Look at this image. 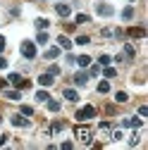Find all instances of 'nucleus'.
<instances>
[{
    "label": "nucleus",
    "instance_id": "12",
    "mask_svg": "<svg viewBox=\"0 0 148 150\" xmlns=\"http://www.w3.org/2000/svg\"><path fill=\"white\" fill-rule=\"evenodd\" d=\"M86 81H88V74L86 71H77V74H74V83H77V86H86Z\"/></svg>",
    "mask_w": 148,
    "mask_h": 150
},
{
    "label": "nucleus",
    "instance_id": "39",
    "mask_svg": "<svg viewBox=\"0 0 148 150\" xmlns=\"http://www.w3.org/2000/svg\"><path fill=\"white\" fill-rule=\"evenodd\" d=\"M7 88V79H0V91H5Z\"/></svg>",
    "mask_w": 148,
    "mask_h": 150
},
{
    "label": "nucleus",
    "instance_id": "8",
    "mask_svg": "<svg viewBox=\"0 0 148 150\" xmlns=\"http://www.w3.org/2000/svg\"><path fill=\"white\" fill-rule=\"evenodd\" d=\"M55 12H58L60 17H69V14H72V7H69L67 3H58V5H55Z\"/></svg>",
    "mask_w": 148,
    "mask_h": 150
},
{
    "label": "nucleus",
    "instance_id": "30",
    "mask_svg": "<svg viewBox=\"0 0 148 150\" xmlns=\"http://www.w3.org/2000/svg\"><path fill=\"white\" fill-rule=\"evenodd\" d=\"M48 74H53V76H58V74H60V67H58V64H53V67L48 69Z\"/></svg>",
    "mask_w": 148,
    "mask_h": 150
},
{
    "label": "nucleus",
    "instance_id": "9",
    "mask_svg": "<svg viewBox=\"0 0 148 150\" xmlns=\"http://www.w3.org/2000/svg\"><path fill=\"white\" fill-rule=\"evenodd\" d=\"M122 124L129 126V129H139V126L143 124V119H141V117H132V119H122Z\"/></svg>",
    "mask_w": 148,
    "mask_h": 150
},
{
    "label": "nucleus",
    "instance_id": "21",
    "mask_svg": "<svg viewBox=\"0 0 148 150\" xmlns=\"http://www.w3.org/2000/svg\"><path fill=\"white\" fill-rule=\"evenodd\" d=\"M103 74H105V76H107V79H115V76H117V69H112V67H110V64H107Z\"/></svg>",
    "mask_w": 148,
    "mask_h": 150
},
{
    "label": "nucleus",
    "instance_id": "1",
    "mask_svg": "<svg viewBox=\"0 0 148 150\" xmlns=\"http://www.w3.org/2000/svg\"><path fill=\"white\" fill-rule=\"evenodd\" d=\"M74 136H77L84 145H91V141H93V134H91V129H88V126H84V124L74 126Z\"/></svg>",
    "mask_w": 148,
    "mask_h": 150
},
{
    "label": "nucleus",
    "instance_id": "42",
    "mask_svg": "<svg viewBox=\"0 0 148 150\" xmlns=\"http://www.w3.org/2000/svg\"><path fill=\"white\" fill-rule=\"evenodd\" d=\"M0 119H3V117H0Z\"/></svg>",
    "mask_w": 148,
    "mask_h": 150
},
{
    "label": "nucleus",
    "instance_id": "19",
    "mask_svg": "<svg viewBox=\"0 0 148 150\" xmlns=\"http://www.w3.org/2000/svg\"><path fill=\"white\" fill-rule=\"evenodd\" d=\"M62 126H65L62 122H53V124H50V134H60V131H62Z\"/></svg>",
    "mask_w": 148,
    "mask_h": 150
},
{
    "label": "nucleus",
    "instance_id": "37",
    "mask_svg": "<svg viewBox=\"0 0 148 150\" xmlns=\"http://www.w3.org/2000/svg\"><path fill=\"white\" fill-rule=\"evenodd\" d=\"M60 148H62V150H72V141H65Z\"/></svg>",
    "mask_w": 148,
    "mask_h": 150
},
{
    "label": "nucleus",
    "instance_id": "15",
    "mask_svg": "<svg viewBox=\"0 0 148 150\" xmlns=\"http://www.w3.org/2000/svg\"><path fill=\"white\" fill-rule=\"evenodd\" d=\"M58 45H60L62 50H69V48H72V41L67 38V36H60V38H58Z\"/></svg>",
    "mask_w": 148,
    "mask_h": 150
},
{
    "label": "nucleus",
    "instance_id": "36",
    "mask_svg": "<svg viewBox=\"0 0 148 150\" xmlns=\"http://www.w3.org/2000/svg\"><path fill=\"white\" fill-rule=\"evenodd\" d=\"M112 138H115V141H122V138H124V134H122V131H115Z\"/></svg>",
    "mask_w": 148,
    "mask_h": 150
},
{
    "label": "nucleus",
    "instance_id": "32",
    "mask_svg": "<svg viewBox=\"0 0 148 150\" xmlns=\"http://www.w3.org/2000/svg\"><path fill=\"white\" fill-rule=\"evenodd\" d=\"M139 115H141V117H148V107H146V105L139 107Z\"/></svg>",
    "mask_w": 148,
    "mask_h": 150
},
{
    "label": "nucleus",
    "instance_id": "3",
    "mask_svg": "<svg viewBox=\"0 0 148 150\" xmlns=\"http://www.w3.org/2000/svg\"><path fill=\"white\" fill-rule=\"evenodd\" d=\"M93 117H96V107L93 105H86V107H81L77 112V119L79 122H88V119H93Z\"/></svg>",
    "mask_w": 148,
    "mask_h": 150
},
{
    "label": "nucleus",
    "instance_id": "13",
    "mask_svg": "<svg viewBox=\"0 0 148 150\" xmlns=\"http://www.w3.org/2000/svg\"><path fill=\"white\" fill-rule=\"evenodd\" d=\"M74 62H77L79 67H84V69H86V67H91V57H88V55H79V57L74 60Z\"/></svg>",
    "mask_w": 148,
    "mask_h": 150
},
{
    "label": "nucleus",
    "instance_id": "5",
    "mask_svg": "<svg viewBox=\"0 0 148 150\" xmlns=\"http://www.w3.org/2000/svg\"><path fill=\"white\" fill-rule=\"evenodd\" d=\"M10 122H12V126H19V129H29V117H24V115H12L10 117Z\"/></svg>",
    "mask_w": 148,
    "mask_h": 150
},
{
    "label": "nucleus",
    "instance_id": "2",
    "mask_svg": "<svg viewBox=\"0 0 148 150\" xmlns=\"http://www.w3.org/2000/svg\"><path fill=\"white\" fill-rule=\"evenodd\" d=\"M7 83L17 86L19 91H24V88H29V86H31V81H29V79H24V76H19V74H17V71H12L10 76H7Z\"/></svg>",
    "mask_w": 148,
    "mask_h": 150
},
{
    "label": "nucleus",
    "instance_id": "7",
    "mask_svg": "<svg viewBox=\"0 0 148 150\" xmlns=\"http://www.w3.org/2000/svg\"><path fill=\"white\" fill-rule=\"evenodd\" d=\"M127 36H129V38H143V36H146V29L132 26V29H127Z\"/></svg>",
    "mask_w": 148,
    "mask_h": 150
},
{
    "label": "nucleus",
    "instance_id": "17",
    "mask_svg": "<svg viewBox=\"0 0 148 150\" xmlns=\"http://www.w3.org/2000/svg\"><path fill=\"white\" fill-rule=\"evenodd\" d=\"M48 24H50V22H48V19H43V17H38V19H36V29H38V31H46V29H48Z\"/></svg>",
    "mask_w": 148,
    "mask_h": 150
},
{
    "label": "nucleus",
    "instance_id": "29",
    "mask_svg": "<svg viewBox=\"0 0 148 150\" xmlns=\"http://www.w3.org/2000/svg\"><path fill=\"white\" fill-rule=\"evenodd\" d=\"M77 43H79V45H86V43H91V38H88V36H79Z\"/></svg>",
    "mask_w": 148,
    "mask_h": 150
},
{
    "label": "nucleus",
    "instance_id": "4",
    "mask_svg": "<svg viewBox=\"0 0 148 150\" xmlns=\"http://www.w3.org/2000/svg\"><path fill=\"white\" fill-rule=\"evenodd\" d=\"M19 50H22V55H24L26 60H33V57H36V45H33L31 41H24Z\"/></svg>",
    "mask_w": 148,
    "mask_h": 150
},
{
    "label": "nucleus",
    "instance_id": "16",
    "mask_svg": "<svg viewBox=\"0 0 148 150\" xmlns=\"http://www.w3.org/2000/svg\"><path fill=\"white\" fill-rule=\"evenodd\" d=\"M58 55H60V48H55V45H53V48L46 50V60H55Z\"/></svg>",
    "mask_w": 148,
    "mask_h": 150
},
{
    "label": "nucleus",
    "instance_id": "27",
    "mask_svg": "<svg viewBox=\"0 0 148 150\" xmlns=\"http://www.w3.org/2000/svg\"><path fill=\"white\" fill-rule=\"evenodd\" d=\"M115 100H117V103H127V100H129V96H127L124 91H120L117 96H115Z\"/></svg>",
    "mask_w": 148,
    "mask_h": 150
},
{
    "label": "nucleus",
    "instance_id": "20",
    "mask_svg": "<svg viewBox=\"0 0 148 150\" xmlns=\"http://www.w3.org/2000/svg\"><path fill=\"white\" fill-rule=\"evenodd\" d=\"M36 43L46 45V43H48V33H46V31H38V36H36Z\"/></svg>",
    "mask_w": 148,
    "mask_h": 150
},
{
    "label": "nucleus",
    "instance_id": "18",
    "mask_svg": "<svg viewBox=\"0 0 148 150\" xmlns=\"http://www.w3.org/2000/svg\"><path fill=\"white\" fill-rule=\"evenodd\" d=\"M46 103H48V110H50V112H60V100H50V98H48Z\"/></svg>",
    "mask_w": 148,
    "mask_h": 150
},
{
    "label": "nucleus",
    "instance_id": "33",
    "mask_svg": "<svg viewBox=\"0 0 148 150\" xmlns=\"http://www.w3.org/2000/svg\"><path fill=\"white\" fill-rule=\"evenodd\" d=\"M129 145H139V134H134L132 138H129Z\"/></svg>",
    "mask_w": 148,
    "mask_h": 150
},
{
    "label": "nucleus",
    "instance_id": "38",
    "mask_svg": "<svg viewBox=\"0 0 148 150\" xmlns=\"http://www.w3.org/2000/svg\"><path fill=\"white\" fill-rule=\"evenodd\" d=\"M5 67H7V60L3 57V55H0V69H5Z\"/></svg>",
    "mask_w": 148,
    "mask_h": 150
},
{
    "label": "nucleus",
    "instance_id": "23",
    "mask_svg": "<svg viewBox=\"0 0 148 150\" xmlns=\"http://www.w3.org/2000/svg\"><path fill=\"white\" fill-rule=\"evenodd\" d=\"M22 115L24 117H33V107L31 105H22Z\"/></svg>",
    "mask_w": 148,
    "mask_h": 150
},
{
    "label": "nucleus",
    "instance_id": "26",
    "mask_svg": "<svg viewBox=\"0 0 148 150\" xmlns=\"http://www.w3.org/2000/svg\"><path fill=\"white\" fill-rule=\"evenodd\" d=\"M88 22H91L88 14H77V24H88Z\"/></svg>",
    "mask_w": 148,
    "mask_h": 150
},
{
    "label": "nucleus",
    "instance_id": "31",
    "mask_svg": "<svg viewBox=\"0 0 148 150\" xmlns=\"http://www.w3.org/2000/svg\"><path fill=\"white\" fill-rule=\"evenodd\" d=\"M98 62H100V64H103V67H107V64H110V55H103V57H100V60H98Z\"/></svg>",
    "mask_w": 148,
    "mask_h": 150
},
{
    "label": "nucleus",
    "instance_id": "24",
    "mask_svg": "<svg viewBox=\"0 0 148 150\" xmlns=\"http://www.w3.org/2000/svg\"><path fill=\"white\" fill-rule=\"evenodd\" d=\"M48 98H50V96H48L46 91H38V93H36V100H38V103H46Z\"/></svg>",
    "mask_w": 148,
    "mask_h": 150
},
{
    "label": "nucleus",
    "instance_id": "10",
    "mask_svg": "<svg viewBox=\"0 0 148 150\" xmlns=\"http://www.w3.org/2000/svg\"><path fill=\"white\" fill-rule=\"evenodd\" d=\"M53 81H55V79H53V74H48V71H46V74H41V76H38V83H41L43 88L53 86Z\"/></svg>",
    "mask_w": 148,
    "mask_h": 150
},
{
    "label": "nucleus",
    "instance_id": "35",
    "mask_svg": "<svg viewBox=\"0 0 148 150\" xmlns=\"http://www.w3.org/2000/svg\"><path fill=\"white\" fill-rule=\"evenodd\" d=\"M88 74H91V76H98V74H100V67H91Z\"/></svg>",
    "mask_w": 148,
    "mask_h": 150
},
{
    "label": "nucleus",
    "instance_id": "28",
    "mask_svg": "<svg viewBox=\"0 0 148 150\" xmlns=\"http://www.w3.org/2000/svg\"><path fill=\"white\" fill-rule=\"evenodd\" d=\"M122 52H124V57H134V48H132V45H124Z\"/></svg>",
    "mask_w": 148,
    "mask_h": 150
},
{
    "label": "nucleus",
    "instance_id": "22",
    "mask_svg": "<svg viewBox=\"0 0 148 150\" xmlns=\"http://www.w3.org/2000/svg\"><path fill=\"white\" fill-rule=\"evenodd\" d=\"M132 17H134V10H132V7H124V10H122V19H127V22H129Z\"/></svg>",
    "mask_w": 148,
    "mask_h": 150
},
{
    "label": "nucleus",
    "instance_id": "11",
    "mask_svg": "<svg viewBox=\"0 0 148 150\" xmlns=\"http://www.w3.org/2000/svg\"><path fill=\"white\" fill-rule=\"evenodd\" d=\"M65 100H69V103H79V93L74 91V88H65Z\"/></svg>",
    "mask_w": 148,
    "mask_h": 150
},
{
    "label": "nucleus",
    "instance_id": "6",
    "mask_svg": "<svg viewBox=\"0 0 148 150\" xmlns=\"http://www.w3.org/2000/svg\"><path fill=\"white\" fill-rule=\"evenodd\" d=\"M96 12H98L100 17H112L115 10H112V5H107V3H98V5H96Z\"/></svg>",
    "mask_w": 148,
    "mask_h": 150
},
{
    "label": "nucleus",
    "instance_id": "14",
    "mask_svg": "<svg viewBox=\"0 0 148 150\" xmlns=\"http://www.w3.org/2000/svg\"><path fill=\"white\" fill-rule=\"evenodd\" d=\"M5 98L17 103V100H22V93H19V91H5Z\"/></svg>",
    "mask_w": 148,
    "mask_h": 150
},
{
    "label": "nucleus",
    "instance_id": "40",
    "mask_svg": "<svg viewBox=\"0 0 148 150\" xmlns=\"http://www.w3.org/2000/svg\"><path fill=\"white\" fill-rule=\"evenodd\" d=\"M5 50V36H0V52Z\"/></svg>",
    "mask_w": 148,
    "mask_h": 150
},
{
    "label": "nucleus",
    "instance_id": "41",
    "mask_svg": "<svg viewBox=\"0 0 148 150\" xmlns=\"http://www.w3.org/2000/svg\"><path fill=\"white\" fill-rule=\"evenodd\" d=\"M5 143H7V136H5V134H0V145H5Z\"/></svg>",
    "mask_w": 148,
    "mask_h": 150
},
{
    "label": "nucleus",
    "instance_id": "34",
    "mask_svg": "<svg viewBox=\"0 0 148 150\" xmlns=\"http://www.w3.org/2000/svg\"><path fill=\"white\" fill-rule=\"evenodd\" d=\"M98 126H100V131H110V122H100Z\"/></svg>",
    "mask_w": 148,
    "mask_h": 150
},
{
    "label": "nucleus",
    "instance_id": "25",
    "mask_svg": "<svg viewBox=\"0 0 148 150\" xmlns=\"http://www.w3.org/2000/svg\"><path fill=\"white\" fill-rule=\"evenodd\" d=\"M110 91V81H100L98 83V93H107Z\"/></svg>",
    "mask_w": 148,
    "mask_h": 150
}]
</instances>
